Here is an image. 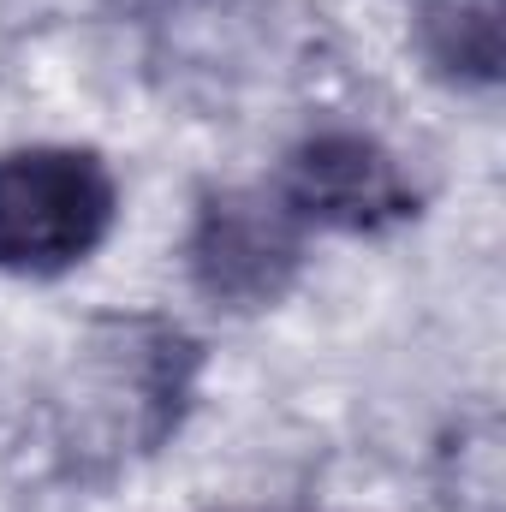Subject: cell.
Masks as SVG:
<instances>
[{
	"instance_id": "277c9868",
	"label": "cell",
	"mask_w": 506,
	"mask_h": 512,
	"mask_svg": "<svg viewBox=\"0 0 506 512\" xmlns=\"http://www.w3.org/2000/svg\"><path fill=\"white\" fill-rule=\"evenodd\" d=\"M274 191L298 221L346 227V233H370V227L411 215L399 161L364 131H316L310 143L292 149Z\"/></svg>"
},
{
	"instance_id": "7a4b0ae2",
	"label": "cell",
	"mask_w": 506,
	"mask_h": 512,
	"mask_svg": "<svg viewBox=\"0 0 506 512\" xmlns=\"http://www.w3.org/2000/svg\"><path fill=\"white\" fill-rule=\"evenodd\" d=\"M114 173L90 149H6L0 155V268L60 274L114 227Z\"/></svg>"
},
{
	"instance_id": "6da1fadb",
	"label": "cell",
	"mask_w": 506,
	"mask_h": 512,
	"mask_svg": "<svg viewBox=\"0 0 506 512\" xmlns=\"http://www.w3.org/2000/svg\"><path fill=\"white\" fill-rule=\"evenodd\" d=\"M197 346L173 322H102L54 387V441L72 471H120L155 453L191 399Z\"/></svg>"
},
{
	"instance_id": "3957f363",
	"label": "cell",
	"mask_w": 506,
	"mask_h": 512,
	"mask_svg": "<svg viewBox=\"0 0 506 512\" xmlns=\"http://www.w3.org/2000/svg\"><path fill=\"white\" fill-rule=\"evenodd\" d=\"M280 191H215L191 227V280L221 310H268L298 280L304 239Z\"/></svg>"
},
{
	"instance_id": "5b68a950",
	"label": "cell",
	"mask_w": 506,
	"mask_h": 512,
	"mask_svg": "<svg viewBox=\"0 0 506 512\" xmlns=\"http://www.w3.org/2000/svg\"><path fill=\"white\" fill-rule=\"evenodd\" d=\"M417 48L453 84L489 90L501 78V0H411Z\"/></svg>"
}]
</instances>
